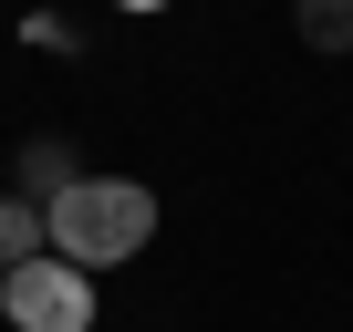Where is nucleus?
I'll list each match as a JSON object with an SVG mask.
<instances>
[{
	"label": "nucleus",
	"mask_w": 353,
	"mask_h": 332,
	"mask_svg": "<svg viewBox=\"0 0 353 332\" xmlns=\"http://www.w3.org/2000/svg\"><path fill=\"white\" fill-rule=\"evenodd\" d=\"M42 229H52V260H73V270H125L145 239H156V187H135V177H83L42 208Z\"/></svg>",
	"instance_id": "1"
},
{
	"label": "nucleus",
	"mask_w": 353,
	"mask_h": 332,
	"mask_svg": "<svg viewBox=\"0 0 353 332\" xmlns=\"http://www.w3.org/2000/svg\"><path fill=\"white\" fill-rule=\"evenodd\" d=\"M0 322L11 332H94V270H73V260H21L11 280H0Z\"/></svg>",
	"instance_id": "2"
},
{
	"label": "nucleus",
	"mask_w": 353,
	"mask_h": 332,
	"mask_svg": "<svg viewBox=\"0 0 353 332\" xmlns=\"http://www.w3.org/2000/svg\"><path fill=\"white\" fill-rule=\"evenodd\" d=\"M11 177H21V198H32V208H52V198H63V187L83 177V166H73V145H63V135H32Z\"/></svg>",
	"instance_id": "3"
},
{
	"label": "nucleus",
	"mask_w": 353,
	"mask_h": 332,
	"mask_svg": "<svg viewBox=\"0 0 353 332\" xmlns=\"http://www.w3.org/2000/svg\"><path fill=\"white\" fill-rule=\"evenodd\" d=\"M52 249V229H42V208L11 187V198H0V270H21V260H42Z\"/></svg>",
	"instance_id": "4"
},
{
	"label": "nucleus",
	"mask_w": 353,
	"mask_h": 332,
	"mask_svg": "<svg viewBox=\"0 0 353 332\" xmlns=\"http://www.w3.org/2000/svg\"><path fill=\"white\" fill-rule=\"evenodd\" d=\"M301 42L312 52H353V0H301Z\"/></svg>",
	"instance_id": "5"
},
{
	"label": "nucleus",
	"mask_w": 353,
	"mask_h": 332,
	"mask_svg": "<svg viewBox=\"0 0 353 332\" xmlns=\"http://www.w3.org/2000/svg\"><path fill=\"white\" fill-rule=\"evenodd\" d=\"M114 11H166V0H114Z\"/></svg>",
	"instance_id": "6"
},
{
	"label": "nucleus",
	"mask_w": 353,
	"mask_h": 332,
	"mask_svg": "<svg viewBox=\"0 0 353 332\" xmlns=\"http://www.w3.org/2000/svg\"><path fill=\"white\" fill-rule=\"evenodd\" d=\"M0 280H11V270H0Z\"/></svg>",
	"instance_id": "7"
}]
</instances>
